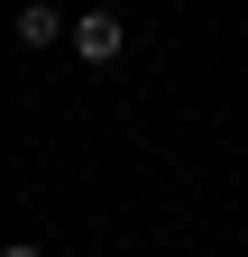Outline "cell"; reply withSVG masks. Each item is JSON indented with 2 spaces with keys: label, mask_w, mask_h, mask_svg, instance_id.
<instances>
[{
  "label": "cell",
  "mask_w": 248,
  "mask_h": 257,
  "mask_svg": "<svg viewBox=\"0 0 248 257\" xmlns=\"http://www.w3.org/2000/svg\"><path fill=\"white\" fill-rule=\"evenodd\" d=\"M65 37H74V55H83V64H119V55H129V28H119L110 10H74Z\"/></svg>",
  "instance_id": "6da1fadb"
},
{
  "label": "cell",
  "mask_w": 248,
  "mask_h": 257,
  "mask_svg": "<svg viewBox=\"0 0 248 257\" xmlns=\"http://www.w3.org/2000/svg\"><path fill=\"white\" fill-rule=\"evenodd\" d=\"M10 28H19V46H28V55H37V46H55V37H65V28H74V19H65V10H37V0H28V10H19Z\"/></svg>",
  "instance_id": "7a4b0ae2"
},
{
  "label": "cell",
  "mask_w": 248,
  "mask_h": 257,
  "mask_svg": "<svg viewBox=\"0 0 248 257\" xmlns=\"http://www.w3.org/2000/svg\"><path fill=\"white\" fill-rule=\"evenodd\" d=\"M0 257H46V248H37V239H10V248H0Z\"/></svg>",
  "instance_id": "3957f363"
}]
</instances>
